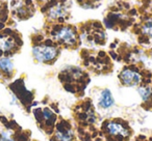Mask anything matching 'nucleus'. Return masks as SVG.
<instances>
[{
  "mask_svg": "<svg viewBox=\"0 0 152 141\" xmlns=\"http://www.w3.org/2000/svg\"><path fill=\"white\" fill-rule=\"evenodd\" d=\"M137 93L141 95L142 100L145 104L152 103V87L149 84L139 86L137 87Z\"/></svg>",
  "mask_w": 152,
  "mask_h": 141,
  "instance_id": "17",
  "label": "nucleus"
},
{
  "mask_svg": "<svg viewBox=\"0 0 152 141\" xmlns=\"http://www.w3.org/2000/svg\"><path fill=\"white\" fill-rule=\"evenodd\" d=\"M34 116L40 122H44L45 126H53L56 119L55 113L48 107H45L43 109H36L34 111Z\"/></svg>",
  "mask_w": 152,
  "mask_h": 141,
  "instance_id": "13",
  "label": "nucleus"
},
{
  "mask_svg": "<svg viewBox=\"0 0 152 141\" xmlns=\"http://www.w3.org/2000/svg\"><path fill=\"white\" fill-rule=\"evenodd\" d=\"M0 141H1V136H0Z\"/></svg>",
  "mask_w": 152,
  "mask_h": 141,
  "instance_id": "20",
  "label": "nucleus"
},
{
  "mask_svg": "<svg viewBox=\"0 0 152 141\" xmlns=\"http://www.w3.org/2000/svg\"><path fill=\"white\" fill-rule=\"evenodd\" d=\"M137 17V7L125 0H118L105 9L102 23L107 29L125 31L135 23Z\"/></svg>",
  "mask_w": 152,
  "mask_h": 141,
  "instance_id": "1",
  "label": "nucleus"
},
{
  "mask_svg": "<svg viewBox=\"0 0 152 141\" xmlns=\"http://www.w3.org/2000/svg\"><path fill=\"white\" fill-rule=\"evenodd\" d=\"M98 104H99L100 107L103 108V109H108V108H110L114 105V97H113L110 89L105 88L101 91Z\"/></svg>",
  "mask_w": 152,
  "mask_h": 141,
  "instance_id": "15",
  "label": "nucleus"
},
{
  "mask_svg": "<svg viewBox=\"0 0 152 141\" xmlns=\"http://www.w3.org/2000/svg\"><path fill=\"white\" fill-rule=\"evenodd\" d=\"M81 59L86 67L98 75L108 74L113 71V64L108 55L103 51L83 50Z\"/></svg>",
  "mask_w": 152,
  "mask_h": 141,
  "instance_id": "8",
  "label": "nucleus"
},
{
  "mask_svg": "<svg viewBox=\"0 0 152 141\" xmlns=\"http://www.w3.org/2000/svg\"><path fill=\"white\" fill-rule=\"evenodd\" d=\"M0 72L7 78L13 76L14 63L10 57H0Z\"/></svg>",
  "mask_w": 152,
  "mask_h": 141,
  "instance_id": "16",
  "label": "nucleus"
},
{
  "mask_svg": "<svg viewBox=\"0 0 152 141\" xmlns=\"http://www.w3.org/2000/svg\"><path fill=\"white\" fill-rule=\"evenodd\" d=\"M75 1L83 9H96L101 5L102 0H75Z\"/></svg>",
  "mask_w": 152,
  "mask_h": 141,
  "instance_id": "18",
  "label": "nucleus"
},
{
  "mask_svg": "<svg viewBox=\"0 0 152 141\" xmlns=\"http://www.w3.org/2000/svg\"><path fill=\"white\" fill-rule=\"evenodd\" d=\"M79 36L83 42L90 46H104L106 43V31L103 23L98 20H88L77 25Z\"/></svg>",
  "mask_w": 152,
  "mask_h": 141,
  "instance_id": "7",
  "label": "nucleus"
},
{
  "mask_svg": "<svg viewBox=\"0 0 152 141\" xmlns=\"http://www.w3.org/2000/svg\"><path fill=\"white\" fill-rule=\"evenodd\" d=\"M44 29L49 38L61 48L75 50L81 44L77 26L73 24H46Z\"/></svg>",
  "mask_w": 152,
  "mask_h": 141,
  "instance_id": "3",
  "label": "nucleus"
},
{
  "mask_svg": "<svg viewBox=\"0 0 152 141\" xmlns=\"http://www.w3.org/2000/svg\"><path fill=\"white\" fill-rule=\"evenodd\" d=\"M14 11H15L16 17L19 20H27L34 15L36 7L32 0H23V1L18 2Z\"/></svg>",
  "mask_w": 152,
  "mask_h": 141,
  "instance_id": "11",
  "label": "nucleus"
},
{
  "mask_svg": "<svg viewBox=\"0 0 152 141\" xmlns=\"http://www.w3.org/2000/svg\"><path fill=\"white\" fill-rule=\"evenodd\" d=\"M106 132L110 136L117 137V138H127L129 136V131L127 128H125L124 124L119 121H108L106 124Z\"/></svg>",
  "mask_w": 152,
  "mask_h": 141,
  "instance_id": "12",
  "label": "nucleus"
},
{
  "mask_svg": "<svg viewBox=\"0 0 152 141\" xmlns=\"http://www.w3.org/2000/svg\"><path fill=\"white\" fill-rule=\"evenodd\" d=\"M119 80L124 86L133 87L146 85L151 82L152 74L148 71L142 69L137 64L126 65L119 73Z\"/></svg>",
  "mask_w": 152,
  "mask_h": 141,
  "instance_id": "9",
  "label": "nucleus"
},
{
  "mask_svg": "<svg viewBox=\"0 0 152 141\" xmlns=\"http://www.w3.org/2000/svg\"><path fill=\"white\" fill-rule=\"evenodd\" d=\"M61 48L50 38H45L41 34H36L34 38L32 56L38 62L52 64L61 54Z\"/></svg>",
  "mask_w": 152,
  "mask_h": 141,
  "instance_id": "5",
  "label": "nucleus"
},
{
  "mask_svg": "<svg viewBox=\"0 0 152 141\" xmlns=\"http://www.w3.org/2000/svg\"><path fill=\"white\" fill-rule=\"evenodd\" d=\"M125 1H130V0H125Z\"/></svg>",
  "mask_w": 152,
  "mask_h": 141,
  "instance_id": "19",
  "label": "nucleus"
},
{
  "mask_svg": "<svg viewBox=\"0 0 152 141\" xmlns=\"http://www.w3.org/2000/svg\"><path fill=\"white\" fill-rule=\"evenodd\" d=\"M137 21L130 31L137 36L140 44H150L152 40V0H137Z\"/></svg>",
  "mask_w": 152,
  "mask_h": 141,
  "instance_id": "4",
  "label": "nucleus"
},
{
  "mask_svg": "<svg viewBox=\"0 0 152 141\" xmlns=\"http://www.w3.org/2000/svg\"><path fill=\"white\" fill-rule=\"evenodd\" d=\"M22 45V40L18 33L12 30H5L0 33V52L9 55L17 52Z\"/></svg>",
  "mask_w": 152,
  "mask_h": 141,
  "instance_id": "10",
  "label": "nucleus"
},
{
  "mask_svg": "<svg viewBox=\"0 0 152 141\" xmlns=\"http://www.w3.org/2000/svg\"><path fill=\"white\" fill-rule=\"evenodd\" d=\"M58 78L68 91L79 95L90 82L89 75L78 67H67L59 73Z\"/></svg>",
  "mask_w": 152,
  "mask_h": 141,
  "instance_id": "6",
  "label": "nucleus"
},
{
  "mask_svg": "<svg viewBox=\"0 0 152 141\" xmlns=\"http://www.w3.org/2000/svg\"><path fill=\"white\" fill-rule=\"evenodd\" d=\"M73 131L66 124H58L54 133L55 141H72Z\"/></svg>",
  "mask_w": 152,
  "mask_h": 141,
  "instance_id": "14",
  "label": "nucleus"
},
{
  "mask_svg": "<svg viewBox=\"0 0 152 141\" xmlns=\"http://www.w3.org/2000/svg\"><path fill=\"white\" fill-rule=\"evenodd\" d=\"M46 24L67 23L72 16V0H36Z\"/></svg>",
  "mask_w": 152,
  "mask_h": 141,
  "instance_id": "2",
  "label": "nucleus"
}]
</instances>
